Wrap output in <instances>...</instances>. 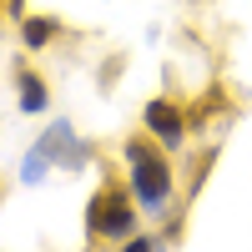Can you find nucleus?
<instances>
[{
    "mask_svg": "<svg viewBox=\"0 0 252 252\" xmlns=\"http://www.w3.org/2000/svg\"><path fill=\"white\" fill-rule=\"evenodd\" d=\"M217 152H222V146L212 141V146H207V152L192 161V177H187V202H192V197L202 192V187H207V177H212V166H217Z\"/></svg>",
    "mask_w": 252,
    "mask_h": 252,
    "instance_id": "obj_9",
    "label": "nucleus"
},
{
    "mask_svg": "<svg viewBox=\"0 0 252 252\" xmlns=\"http://www.w3.org/2000/svg\"><path fill=\"white\" fill-rule=\"evenodd\" d=\"M0 20H5V10H0Z\"/></svg>",
    "mask_w": 252,
    "mask_h": 252,
    "instance_id": "obj_13",
    "label": "nucleus"
},
{
    "mask_svg": "<svg viewBox=\"0 0 252 252\" xmlns=\"http://www.w3.org/2000/svg\"><path fill=\"white\" fill-rule=\"evenodd\" d=\"M10 81H15V106L26 111V116H40L51 106V81L40 76L26 56H15V66H10Z\"/></svg>",
    "mask_w": 252,
    "mask_h": 252,
    "instance_id": "obj_4",
    "label": "nucleus"
},
{
    "mask_svg": "<svg viewBox=\"0 0 252 252\" xmlns=\"http://www.w3.org/2000/svg\"><path fill=\"white\" fill-rule=\"evenodd\" d=\"M15 26H20V46H26L31 56L35 51H51L56 40L66 35V20H61V15H40V10H26Z\"/></svg>",
    "mask_w": 252,
    "mask_h": 252,
    "instance_id": "obj_5",
    "label": "nucleus"
},
{
    "mask_svg": "<svg viewBox=\"0 0 252 252\" xmlns=\"http://www.w3.org/2000/svg\"><path fill=\"white\" fill-rule=\"evenodd\" d=\"M146 247H161V237H146V232H131L121 242V252H146Z\"/></svg>",
    "mask_w": 252,
    "mask_h": 252,
    "instance_id": "obj_10",
    "label": "nucleus"
},
{
    "mask_svg": "<svg viewBox=\"0 0 252 252\" xmlns=\"http://www.w3.org/2000/svg\"><path fill=\"white\" fill-rule=\"evenodd\" d=\"M136 222H141V207L131 197V187H126L121 172H101V187L91 192L86 202V212H81V227H86V242L91 247H121L126 237L136 232Z\"/></svg>",
    "mask_w": 252,
    "mask_h": 252,
    "instance_id": "obj_2",
    "label": "nucleus"
},
{
    "mask_svg": "<svg viewBox=\"0 0 252 252\" xmlns=\"http://www.w3.org/2000/svg\"><path fill=\"white\" fill-rule=\"evenodd\" d=\"M141 131L146 136H157L166 152H182L187 136H192V126H187V106L177 96H152L141 106Z\"/></svg>",
    "mask_w": 252,
    "mask_h": 252,
    "instance_id": "obj_3",
    "label": "nucleus"
},
{
    "mask_svg": "<svg viewBox=\"0 0 252 252\" xmlns=\"http://www.w3.org/2000/svg\"><path fill=\"white\" fill-rule=\"evenodd\" d=\"M121 161H126V187L146 217L166 222V207L177 202V172H172V152L157 136H121Z\"/></svg>",
    "mask_w": 252,
    "mask_h": 252,
    "instance_id": "obj_1",
    "label": "nucleus"
},
{
    "mask_svg": "<svg viewBox=\"0 0 252 252\" xmlns=\"http://www.w3.org/2000/svg\"><path fill=\"white\" fill-rule=\"evenodd\" d=\"M222 111H232V96H227L222 81H212V86H207L192 106H187V126H192V131H207V126H212Z\"/></svg>",
    "mask_w": 252,
    "mask_h": 252,
    "instance_id": "obj_6",
    "label": "nucleus"
},
{
    "mask_svg": "<svg viewBox=\"0 0 252 252\" xmlns=\"http://www.w3.org/2000/svg\"><path fill=\"white\" fill-rule=\"evenodd\" d=\"M0 197H5V182H0Z\"/></svg>",
    "mask_w": 252,
    "mask_h": 252,
    "instance_id": "obj_12",
    "label": "nucleus"
},
{
    "mask_svg": "<svg viewBox=\"0 0 252 252\" xmlns=\"http://www.w3.org/2000/svg\"><path fill=\"white\" fill-rule=\"evenodd\" d=\"M91 157H96V146H91L86 136H71L66 146H61V157H56V172H81Z\"/></svg>",
    "mask_w": 252,
    "mask_h": 252,
    "instance_id": "obj_8",
    "label": "nucleus"
},
{
    "mask_svg": "<svg viewBox=\"0 0 252 252\" xmlns=\"http://www.w3.org/2000/svg\"><path fill=\"white\" fill-rule=\"evenodd\" d=\"M0 10H5V20H20L26 15V0H0Z\"/></svg>",
    "mask_w": 252,
    "mask_h": 252,
    "instance_id": "obj_11",
    "label": "nucleus"
},
{
    "mask_svg": "<svg viewBox=\"0 0 252 252\" xmlns=\"http://www.w3.org/2000/svg\"><path fill=\"white\" fill-rule=\"evenodd\" d=\"M46 172H56V157H51V146L35 136V141H31V152H26V161H20V182H31V187H35V182H46Z\"/></svg>",
    "mask_w": 252,
    "mask_h": 252,
    "instance_id": "obj_7",
    "label": "nucleus"
}]
</instances>
